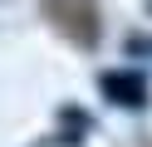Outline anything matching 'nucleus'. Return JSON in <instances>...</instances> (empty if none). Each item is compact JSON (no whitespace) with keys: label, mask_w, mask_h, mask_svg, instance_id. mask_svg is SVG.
I'll use <instances>...</instances> for the list:
<instances>
[{"label":"nucleus","mask_w":152,"mask_h":147,"mask_svg":"<svg viewBox=\"0 0 152 147\" xmlns=\"http://www.w3.org/2000/svg\"><path fill=\"white\" fill-rule=\"evenodd\" d=\"M103 88H108V93H123L118 98V103H142V83H137V78H128V74H108V78H103Z\"/></svg>","instance_id":"1"}]
</instances>
